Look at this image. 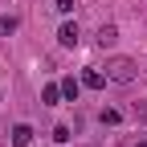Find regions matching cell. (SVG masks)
<instances>
[{"mask_svg": "<svg viewBox=\"0 0 147 147\" xmlns=\"http://www.w3.org/2000/svg\"><path fill=\"white\" fill-rule=\"evenodd\" d=\"M82 86H86V90H102V86H106V74L86 69V74H82Z\"/></svg>", "mask_w": 147, "mask_h": 147, "instance_id": "4", "label": "cell"}, {"mask_svg": "<svg viewBox=\"0 0 147 147\" xmlns=\"http://www.w3.org/2000/svg\"><path fill=\"white\" fill-rule=\"evenodd\" d=\"M135 74H139V65H135L131 57H110V61H106V82L131 86V82H135Z\"/></svg>", "mask_w": 147, "mask_h": 147, "instance_id": "1", "label": "cell"}, {"mask_svg": "<svg viewBox=\"0 0 147 147\" xmlns=\"http://www.w3.org/2000/svg\"><path fill=\"white\" fill-rule=\"evenodd\" d=\"M53 139H57V143H69V127H53Z\"/></svg>", "mask_w": 147, "mask_h": 147, "instance_id": "10", "label": "cell"}, {"mask_svg": "<svg viewBox=\"0 0 147 147\" xmlns=\"http://www.w3.org/2000/svg\"><path fill=\"white\" fill-rule=\"evenodd\" d=\"M57 98H61V86H57V82H49V86L41 90V102H45V106H57Z\"/></svg>", "mask_w": 147, "mask_h": 147, "instance_id": "6", "label": "cell"}, {"mask_svg": "<svg viewBox=\"0 0 147 147\" xmlns=\"http://www.w3.org/2000/svg\"><path fill=\"white\" fill-rule=\"evenodd\" d=\"M57 86H61V98H69V102H78V90H82V82H78V78H61Z\"/></svg>", "mask_w": 147, "mask_h": 147, "instance_id": "5", "label": "cell"}, {"mask_svg": "<svg viewBox=\"0 0 147 147\" xmlns=\"http://www.w3.org/2000/svg\"><path fill=\"white\" fill-rule=\"evenodd\" d=\"M135 147H147V143H135Z\"/></svg>", "mask_w": 147, "mask_h": 147, "instance_id": "12", "label": "cell"}, {"mask_svg": "<svg viewBox=\"0 0 147 147\" xmlns=\"http://www.w3.org/2000/svg\"><path fill=\"white\" fill-rule=\"evenodd\" d=\"M57 8L61 12H74V0H57Z\"/></svg>", "mask_w": 147, "mask_h": 147, "instance_id": "11", "label": "cell"}, {"mask_svg": "<svg viewBox=\"0 0 147 147\" xmlns=\"http://www.w3.org/2000/svg\"><path fill=\"white\" fill-rule=\"evenodd\" d=\"M57 41H61L65 49H74V45H78V41H82V33H78V25H74V21H65V25L57 29Z\"/></svg>", "mask_w": 147, "mask_h": 147, "instance_id": "3", "label": "cell"}, {"mask_svg": "<svg viewBox=\"0 0 147 147\" xmlns=\"http://www.w3.org/2000/svg\"><path fill=\"white\" fill-rule=\"evenodd\" d=\"M8 143H12V147H29V143H33V127H29V123H16L12 131H8Z\"/></svg>", "mask_w": 147, "mask_h": 147, "instance_id": "2", "label": "cell"}, {"mask_svg": "<svg viewBox=\"0 0 147 147\" xmlns=\"http://www.w3.org/2000/svg\"><path fill=\"white\" fill-rule=\"evenodd\" d=\"M0 33H4V37L16 33V16H0Z\"/></svg>", "mask_w": 147, "mask_h": 147, "instance_id": "9", "label": "cell"}, {"mask_svg": "<svg viewBox=\"0 0 147 147\" xmlns=\"http://www.w3.org/2000/svg\"><path fill=\"white\" fill-rule=\"evenodd\" d=\"M115 41H119V29H115V25H102V29H98V45L106 49V45H115Z\"/></svg>", "mask_w": 147, "mask_h": 147, "instance_id": "7", "label": "cell"}, {"mask_svg": "<svg viewBox=\"0 0 147 147\" xmlns=\"http://www.w3.org/2000/svg\"><path fill=\"white\" fill-rule=\"evenodd\" d=\"M98 119H102V123H110V127H115V123H119L123 115H119V110H115V106H102V115H98Z\"/></svg>", "mask_w": 147, "mask_h": 147, "instance_id": "8", "label": "cell"}]
</instances>
